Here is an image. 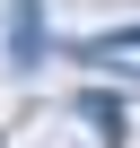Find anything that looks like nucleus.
Returning <instances> with one entry per match:
<instances>
[{
  "mask_svg": "<svg viewBox=\"0 0 140 148\" xmlns=\"http://www.w3.org/2000/svg\"><path fill=\"white\" fill-rule=\"evenodd\" d=\"M79 113H88V122H105V139H123V105H105V96H79Z\"/></svg>",
  "mask_w": 140,
  "mask_h": 148,
  "instance_id": "obj_1",
  "label": "nucleus"
}]
</instances>
